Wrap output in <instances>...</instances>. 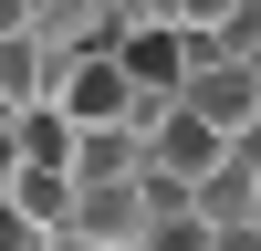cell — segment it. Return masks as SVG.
Returning <instances> with one entry per match:
<instances>
[{
    "mask_svg": "<svg viewBox=\"0 0 261 251\" xmlns=\"http://www.w3.org/2000/svg\"><path fill=\"white\" fill-rule=\"evenodd\" d=\"M136 84H125V63L115 53H94V63H63V115L84 126V136H105V126H136Z\"/></svg>",
    "mask_w": 261,
    "mask_h": 251,
    "instance_id": "3957f363",
    "label": "cell"
},
{
    "mask_svg": "<svg viewBox=\"0 0 261 251\" xmlns=\"http://www.w3.org/2000/svg\"><path fill=\"white\" fill-rule=\"evenodd\" d=\"M220 167H230V136H220L209 115H188V105H178V115L157 126V136H146V178H167V188H188V199H199V188L220 178Z\"/></svg>",
    "mask_w": 261,
    "mask_h": 251,
    "instance_id": "7a4b0ae2",
    "label": "cell"
},
{
    "mask_svg": "<svg viewBox=\"0 0 261 251\" xmlns=\"http://www.w3.org/2000/svg\"><path fill=\"white\" fill-rule=\"evenodd\" d=\"M115 63H125V84L136 94H167V105H188V42H178V11H125V42H115Z\"/></svg>",
    "mask_w": 261,
    "mask_h": 251,
    "instance_id": "6da1fadb",
    "label": "cell"
},
{
    "mask_svg": "<svg viewBox=\"0 0 261 251\" xmlns=\"http://www.w3.org/2000/svg\"><path fill=\"white\" fill-rule=\"evenodd\" d=\"M188 115H209L230 146L261 136V73H251V63H209V73H188Z\"/></svg>",
    "mask_w": 261,
    "mask_h": 251,
    "instance_id": "277c9868",
    "label": "cell"
},
{
    "mask_svg": "<svg viewBox=\"0 0 261 251\" xmlns=\"http://www.w3.org/2000/svg\"><path fill=\"white\" fill-rule=\"evenodd\" d=\"M146 251H230V241L199 220V199H188V209H167V220H157V241H146Z\"/></svg>",
    "mask_w": 261,
    "mask_h": 251,
    "instance_id": "8992f818",
    "label": "cell"
},
{
    "mask_svg": "<svg viewBox=\"0 0 261 251\" xmlns=\"http://www.w3.org/2000/svg\"><path fill=\"white\" fill-rule=\"evenodd\" d=\"M11 146H21V167H63V178H73V146H84V126L63 115V105H42V115H21V126H11Z\"/></svg>",
    "mask_w": 261,
    "mask_h": 251,
    "instance_id": "5b68a950",
    "label": "cell"
}]
</instances>
